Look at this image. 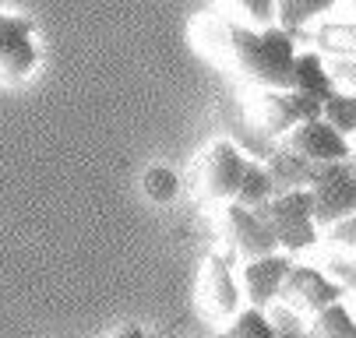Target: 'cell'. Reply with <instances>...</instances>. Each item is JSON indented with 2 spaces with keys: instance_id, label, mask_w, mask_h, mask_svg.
I'll return each mask as SVG.
<instances>
[{
  "instance_id": "cell-18",
  "label": "cell",
  "mask_w": 356,
  "mask_h": 338,
  "mask_svg": "<svg viewBox=\"0 0 356 338\" xmlns=\"http://www.w3.org/2000/svg\"><path fill=\"white\" fill-rule=\"evenodd\" d=\"M216 338H279L268 310H254V307H243Z\"/></svg>"
},
{
  "instance_id": "cell-5",
  "label": "cell",
  "mask_w": 356,
  "mask_h": 338,
  "mask_svg": "<svg viewBox=\"0 0 356 338\" xmlns=\"http://www.w3.org/2000/svg\"><path fill=\"white\" fill-rule=\"evenodd\" d=\"M247 166H250V159L236 149L233 141L209 144V152L201 155V162H197L201 190H205L212 201H219V205H233L236 194H240V183H243Z\"/></svg>"
},
{
  "instance_id": "cell-26",
  "label": "cell",
  "mask_w": 356,
  "mask_h": 338,
  "mask_svg": "<svg viewBox=\"0 0 356 338\" xmlns=\"http://www.w3.org/2000/svg\"><path fill=\"white\" fill-rule=\"evenodd\" d=\"M353 169H356V144H353Z\"/></svg>"
},
{
  "instance_id": "cell-21",
  "label": "cell",
  "mask_w": 356,
  "mask_h": 338,
  "mask_svg": "<svg viewBox=\"0 0 356 338\" xmlns=\"http://www.w3.org/2000/svg\"><path fill=\"white\" fill-rule=\"evenodd\" d=\"M240 15L247 28H275V0H243Z\"/></svg>"
},
{
  "instance_id": "cell-25",
  "label": "cell",
  "mask_w": 356,
  "mask_h": 338,
  "mask_svg": "<svg viewBox=\"0 0 356 338\" xmlns=\"http://www.w3.org/2000/svg\"><path fill=\"white\" fill-rule=\"evenodd\" d=\"M110 338H152L145 328H138V324H131V328H120L117 335H110Z\"/></svg>"
},
{
  "instance_id": "cell-8",
  "label": "cell",
  "mask_w": 356,
  "mask_h": 338,
  "mask_svg": "<svg viewBox=\"0 0 356 338\" xmlns=\"http://www.w3.org/2000/svg\"><path fill=\"white\" fill-rule=\"evenodd\" d=\"M219 226H222V239L229 244V251H236L247 261L279 254V244H275V236H272V229H268L261 212L240 208V205H222Z\"/></svg>"
},
{
  "instance_id": "cell-11",
  "label": "cell",
  "mask_w": 356,
  "mask_h": 338,
  "mask_svg": "<svg viewBox=\"0 0 356 338\" xmlns=\"http://www.w3.org/2000/svg\"><path fill=\"white\" fill-rule=\"evenodd\" d=\"M321 103L307 99L296 92H261L258 103V120L272 137H286L289 130H296L300 124H314L321 120Z\"/></svg>"
},
{
  "instance_id": "cell-15",
  "label": "cell",
  "mask_w": 356,
  "mask_h": 338,
  "mask_svg": "<svg viewBox=\"0 0 356 338\" xmlns=\"http://www.w3.org/2000/svg\"><path fill=\"white\" fill-rule=\"evenodd\" d=\"M332 0H282V4H275V28H282L296 42L303 28L321 15H332Z\"/></svg>"
},
{
  "instance_id": "cell-23",
  "label": "cell",
  "mask_w": 356,
  "mask_h": 338,
  "mask_svg": "<svg viewBox=\"0 0 356 338\" xmlns=\"http://www.w3.org/2000/svg\"><path fill=\"white\" fill-rule=\"evenodd\" d=\"M325 236L332 239V244H339V247H346V251H353V254H356V215H349V219H342V222L328 226V229H325Z\"/></svg>"
},
{
  "instance_id": "cell-13",
  "label": "cell",
  "mask_w": 356,
  "mask_h": 338,
  "mask_svg": "<svg viewBox=\"0 0 356 338\" xmlns=\"http://www.w3.org/2000/svg\"><path fill=\"white\" fill-rule=\"evenodd\" d=\"M318 169L314 162L300 159L293 152H275L272 162H268V173H272V183H275V194H289V190H311L314 180H318Z\"/></svg>"
},
{
  "instance_id": "cell-22",
  "label": "cell",
  "mask_w": 356,
  "mask_h": 338,
  "mask_svg": "<svg viewBox=\"0 0 356 338\" xmlns=\"http://www.w3.org/2000/svg\"><path fill=\"white\" fill-rule=\"evenodd\" d=\"M328 275L346 289V293H356V254L353 257H332L328 261Z\"/></svg>"
},
{
  "instance_id": "cell-19",
  "label": "cell",
  "mask_w": 356,
  "mask_h": 338,
  "mask_svg": "<svg viewBox=\"0 0 356 338\" xmlns=\"http://www.w3.org/2000/svg\"><path fill=\"white\" fill-rule=\"evenodd\" d=\"M321 120L332 130H339L346 141L356 137V92H335L321 110Z\"/></svg>"
},
{
  "instance_id": "cell-17",
  "label": "cell",
  "mask_w": 356,
  "mask_h": 338,
  "mask_svg": "<svg viewBox=\"0 0 356 338\" xmlns=\"http://www.w3.org/2000/svg\"><path fill=\"white\" fill-rule=\"evenodd\" d=\"M311 335L314 338H356V314L346 303H332L311 317Z\"/></svg>"
},
{
  "instance_id": "cell-10",
  "label": "cell",
  "mask_w": 356,
  "mask_h": 338,
  "mask_svg": "<svg viewBox=\"0 0 356 338\" xmlns=\"http://www.w3.org/2000/svg\"><path fill=\"white\" fill-rule=\"evenodd\" d=\"M286 152L307 159L314 166H332V162L353 159V144L339 130H332L325 120H314V124H300L296 130L286 134Z\"/></svg>"
},
{
  "instance_id": "cell-20",
  "label": "cell",
  "mask_w": 356,
  "mask_h": 338,
  "mask_svg": "<svg viewBox=\"0 0 356 338\" xmlns=\"http://www.w3.org/2000/svg\"><path fill=\"white\" fill-rule=\"evenodd\" d=\"M141 190H145L148 201L170 205V201H177V194H180V176H177L170 166H148L145 176H141Z\"/></svg>"
},
{
  "instance_id": "cell-3",
  "label": "cell",
  "mask_w": 356,
  "mask_h": 338,
  "mask_svg": "<svg viewBox=\"0 0 356 338\" xmlns=\"http://www.w3.org/2000/svg\"><path fill=\"white\" fill-rule=\"evenodd\" d=\"M39 67V42L29 15L0 11V81L22 85Z\"/></svg>"
},
{
  "instance_id": "cell-16",
  "label": "cell",
  "mask_w": 356,
  "mask_h": 338,
  "mask_svg": "<svg viewBox=\"0 0 356 338\" xmlns=\"http://www.w3.org/2000/svg\"><path fill=\"white\" fill-rule=\"evenodd\" d=\"M272 198H275V183H272L268 166H261V162L250 159V166H247V173H243V183H240V194H236L233 205L258 212V208H265Z\"/></svg>"
},
{
  "instance_id": "cell-6",
  "label": "cell",
  "mask_w": 356,
  "mask_h": 338,
  "mask_svg": "<svg viewBox=\"0 0 356 338\" xmlns=\"http://www.w3.org/2000/svg\"><path fill=\"white\" fill-rule=\"evenodd\" d=\"M201 307H205V314L212 321H233L240 310H243V289H240V278L229 264V257L222 251L209 254L205 268H201Z\"/></svg>"
},
{
  "instance_id": "cell-4",
  "label": "cell",
  "mask_w": 356,
  "mask_h": 338,
  "mask_svg": "<svg viewBox=\"0 0 356 338\" xmlns=\"http://www.w3.org/2000/svg\"><path fill=\"white\" fill-rule=\"evenodd\" d=\"M311 201H314L318 229H328V226L356 215V169H353V159L318 169V180L311 187Z\"/></svg>"
},
{
  "instance_id": "cell-7",
  "label": "cell",
  "mask_w": 356,
  "mask_h": 338,
  "mask_svg": "<svg viewBox=\"0 0 356 338\" xmlns=\"http://www.w3.org/2000/svg\"><path fill=\"white\" fill-rule=\"evenodd\" d=\"M293 314H321L332 303L346 300V289L321 268L311 264H293L286 285H282V296H279Z\"/></svg>"
},
{
  "instance_id": "cell-1",
  "label": "cell",
  "mask_w": 356,
  "mask_h": 338,
  "mask_svg": "<svg viewBox=\"0 0 356 338\" xmlns=\"http://www.w3.org/2000/svg\"><path fill=\"white\" fill-rule=\"evenodd\" d=\"M201 46L216 53L219 64L229 60L265 92H289L300 50L282 28H247L233 18H209L201 22Z\"/></svg>"
},
{
  "instance_id": "cell-2",
  "label": "cell",
  "mask_w": 356,
  "mask_h": 338,
  "mask_svg": "<svg viewBox=\"0 0 356 338\" xmlns=\"http://www.w3.org/2000/svg\"><path fill=\"white\" fill-rule=\"evenodd\" d=\"M275 236L282 254H303L318 247L321 229L314 222V201L311 190H289V194H275L265 208H258Z\"/></svg>"
},
{
  "instance_id": "cell-9",
  "label": "cell",
  "mask_w": 356,
  "mask_h": 338,
  "mask_svg": "<svg viewBox=\"0 0 356 338\" xmlns=\"http://www.w3.org/2000/svg\"><path fill=\"white\" fill-rule=\"evenodd\" d=\"M293 257L289 254H268V257H258V261H247L240 268V289H243V300L247 307L254 310H268L279 303L282 296V285L293 271Z\"/></svg>"
},
{
  "instance_id": "cell-24",
  "label": "cell",
  "mask_w": 356,
  "mask_h": 338,
  "mask_svg": "<svg viewBox=\"0 0 356 338\" xmlns=\"http://www.w3.org/2000/svg\"><path fill=\"white\" fill-rule=\"evenodd\" d=\"M328 74H332L335 88H356V57L328 60Z\"/></svg>"
},
{
  "instance_id": "cell-14",
  "label": "cell",
  "mask_w": 356,
  "mask_h": 338,
  "mask_svg": "<svg viewBox=\"0 0 356 338\" xmlns=\"http://www.w3.org/2000/svg\"><path fill=\"white\" fill-rule=\"evenodd\" d=\"M314 50L325 60H342L356 57V22L339 18V22H321L314 28Z\"/></svg>"
},
{
  "instance_id": "cell-12",
  "label": "cell",
  "mask_w": 356,
  "mask_h": 338,
  "mask_svg": "<svg viewBox=\"0 0 356 338\" xmlns=\"http://www.w3.org/2000/svg\"><path fill=\"white\" fill-rule=\"evenodd\" d=\"M289 92L307 95V99H314V103H321V106L339 92L335 81H332V74H328V60H325L318 50H303V53H296Z\"/></svg>"
}]
</instances>
